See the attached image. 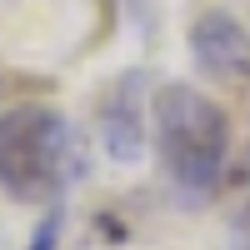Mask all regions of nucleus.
Segmentation results:
<instances>
[{"mask_svg": "<svg viewBox=\"0 0 250 250\" xmlns=\"http://www.w3.org/2000/svg\"><path fill=\"white\" fill-rule=\"evenodd\" d=\"M100 140H105V150L115 160H140L145 150V80L140 70H125L110 95L100 100Z\"/></svg>", "mask_w": 250, "mask_h": 250, "instance_id": "obj_4", "label": "nucleus"}, {"mask_svg": "<svg viewBox=\"0 0 250 250\" xmlns=\"http://www.w3.org/2000/svg\"><path fill=\"white\" fill-rule=\"evenodd\" d=\"M155 150L170 185L185 200H210L225 180L230 160V115L220 100L195 85H160L155 90Z\"/></svg>", "mask_w": 250, "mask_h": 250, "instance_id": "obj_1", "label": "nucleus"}, {"mask_svg": "<svg viewBox=\"0 0 250 250\" xmlns=\"http://www.w3.org/2000/svg\"><path fill=\"white\" fill-rule=\"evenodd\" d=\"M60 230H65V215H60L55 205H50V210H45V220H40L35 230H30V245H25V250H60Z\"/></svg>", "mask_w": 250, "mask_h": 250, "instance_id": "obj_5", "label": "nucleus"}, {"mask_svg": "<svg viewBox=\"0 0 250 250\" xmlns=\"http://www.w3.org/2000/svg\"><path fill=\"white\" fill-rule=\"evenodd\" d=\"M75 175V130L50 105H15L0 115V190L50 205Z\"/></svg>", "mask_w": 250, "mask_h": 250, "instance_id": "obj_2", "label": "nucleus"}, {"mask_svg": "<svg viewBox=\"0 0 250 250\" xmlns=\"http://www.w3.org/2000/svg\"><path fill=\"white\" fill-rule=\"evenodd\" d=\"M190 55L215 80H250V30L230 10H200L190 25Z\"/></svg>", "mask_w": 250, "mask_h": 250, "instance_id": "obj_3", "label": "nucleus"}, {"mask_svg": "<svg viewBox=\"0 0 250 250\" xmlns=\"http://www.w3.org/2000/svg\"><path fill=\"white\" fill-rule=\"evenodd\" d=\"M235 250H250V185H245V200L235 215Z\"/></svg>", "mask_w": 250, "mask_h": 250, "instance_id": "obj_6", "label": "nucleus"}]
</instances>
